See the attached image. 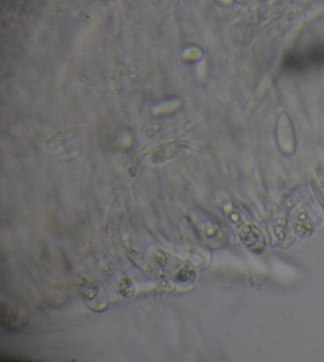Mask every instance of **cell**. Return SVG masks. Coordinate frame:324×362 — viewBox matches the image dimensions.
I'll list each match as a JSON object with an SVG mask.
<instances>
[{"mask_svg": "<svg viewBox=\"0 0 324 362\" xmlns=\"http://www.w3.org/2000/svg\"><path fill=\"white\" fill-rule=\"evenodd\" d=\"M307 66L324 65V45L311 47L306 54H303Z\"/></svg>", "mask_w": 324, "mask_h": 362, "instance_id": "3", "label": "cell"}, {"mask_svg": "<svg viewBox=\"0 0 324 362\" xmlns=\"http://www.w3.org/2000/svg\"><path fill=\"white\" fill-rule=\"evenodd\" d=\"M230 218L234 228H236L240 238L243 239L245 245L256 253L262 252L265 246V238H262V233L255 226L244 221L243 216L236 211H233Z\"/></svg>", "mask_w": 324, "mask_h": 362, "instance_id": "2", "label": "cell"}, {"mask_svg": "<svg viewBox=\"0 0 324 362\" xmlns=\"http://www.w3.org/2000/svg\"><path fill=\"white\" fill-rule=\"evenodd\" d=\"M197 221L199 235L207 247L219 248L227 243V235L219 221L209 214L201 210Z\"/></svg>", "mask_w": 324, "mask_h": 362, "instance_id": "1", "label": "cell"}]
</instances>
